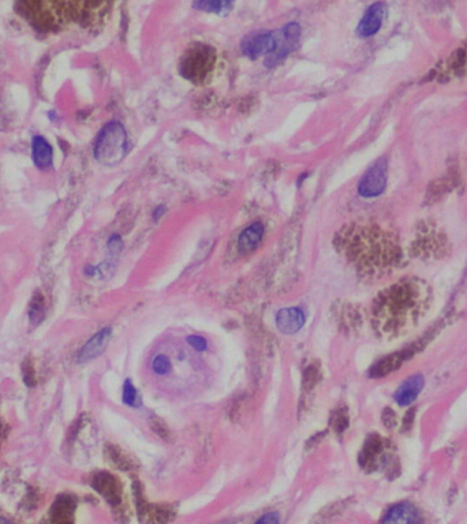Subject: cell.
<instances>
[{
    "label": "cell",
    "mask_w": 467,
    "mask_h": 524,
    "mask_svg": "<svg viewBox=\"0 0 467 524\" xmlns=\"http://www.w3.org/2000/svg\"><path fill=\"white\" fill-rule=\"evenodd\" d=\"M428 298L423 283L401 281L380 298L376 309L380 329L390 336L411 331L426 312Z\"/></svg>",
    "instance_id": "obj_1"
},
{
    "label": "cell",
    "mask_w": 467,
    "mask_h": 524,
    "mask_svg": "<svg viewBox=\"0 0 467 524\" xmlns=\"http://www.w3.org/2000/svg\"><path fill=\"white\" fill-rule=\"evenodd\" d=\"M94 159L100 164L118 165L127 153V133L120 122L107 123L96 138L93 148Z\"/></svg>",
    "instance_id": "obj_2"
},
{
    "label": "cell",
    "mask_w": 467,
    "mask_h": 524,
    "mask_svg": "<svg viewBox=\"0 0 467 524\" xmlns=\"http://www.w3.org/2000/svg\"><path fill=\"white\" fill-rule=\"evenodd\" d=\"M215 66H216L215 49L208 44L197 43L190 46L183 55L180 65H179V72L185 79L196 85H201L211 78Z\"/></svg>",
    "instance_id": "obj_3"
},
{
    "label": "cell",
    "mask_w": 467,
    "mask_h": 524,
    "mask_svg": "<svg viewBox=\"0 0 467 524\" xmlns=\"http://www.w3.org/2000/svg\"><path fill=\"white\" fill-rule=\"evenodd\" d=\"M388 181V160L385 156L376 160L365 172L358 184V193L363 198H376L381 196Z\"/></svg>",
    "instance_id": "obj_4"
},
{
    "label": "cell",
    "mask_w": 467,
    "mask_h": 524,
    "mask_svg": "<svg viewBox=\"0 0 467 524\" xmlns=\"http://www.w3.org/2000/svg\"><path fill=\"white\" fill-rule=\"evenodd\" d=\"M301 25L297 23H291L286 25L279 32H275L276 36V49L272 55L268 56L266 65L269 68L276 66L279 62H282L289 53H291L301 40Z\"/></svg>",
    "instance_id": "obj_5"
},
{
    "label": "cell",
    "mask_w": 467,
    "mask_h": 524,
    "mask_svg": "<svg viewBox=\"0 0 467 524\" xmlns=\"http://www.w3.org/2000/svg\"><path fill=\"white\" fill-rule=\"evenodd\" d=\"M241 48L244 55L250 59H257L264 55H272L276 49V36L272 32L250 34L242 41Z\"/></svg>",
    "instance_id": "obj_6"
},
{
    "label": "cell",
    "mask_w": 467,
    "mask_h": 524,
    "mask_svg": "<svg viewBox=\"0 0 467 524\" xmlns=\"http://www.w3.org/2000/svg\"><path fill=\"white\" fill-rule=\"evenodd\" d=\"M387 15V7L384 3L372 4L361 18L356 27V34L362 39L372 37L381 29Z\"/></svg>",
    "instance_id": "obj_7"
},
{
    "label": "cell",
    "mask_w": 467,
    "mask_h": 524,
    "mask_svg": "<svg viewBox=\"0 0 467 524\" xmlns=\"http://www.w3.org/2000/svg\"><path fill=\"white\" fill-rule=\"evenodd\" d=\"M111 328H104L100 332H97L94 336H92L89 340L85 343V345L81 348V351L78 352V357H77L78 362L85 364V362H89V361H93L94 358L100 357L104 352V350L108 345L110 340H111Z\"/></svg>",
    "instance_id": "obj_8"
},
{
    "label": "cell",
    "mask_w": 467,
    "mask_h": 524,
    "mask_svg": "<svg viewBox=\"0 0 467 524\" xmlns=\"http://www.w3.org/2000/svg\"><path fill=\"white\" fill-rule=\"evenodd\" d=\"M306 322L305 313L298 307H286L276 314V328L283 335H295Z\"/></svg>",
    "instance_id": "obj_9"
},
{
    "label": "cell",
    "mask_w": 467,
    "mask_h": 524,
    "mask_svg": "<svg viewBox=\"0 0 467 524\" xmlns=\"http://www.w3.org/2000/svg\"><path fill=\"white\" fill-rule=\"evenodd\" d=\"M423 385H425V378H423V374L411 376L410 378H407L401 384V387L397 389V392L394 395L395 402L401 407H407V406L413 404L417 400V397L420 396Z\"/></svg>",
    "instance_id": "obj_10"
},
{
    "label": "cell",
    "mask_w": 467,
    "mask_h": 524,
    "mask_svg": "<svg viewBox=\"0 0 467 524\" xmlns=\"http://www.w3.org/2000/svg\"><path fill=\"white\" fill-rule=\"evenodd\" d=\"M420 513L411 502H399L394 505L384 516L381 524H418Z\"/></svg>",
    "instance_id": "obj_11"
},
{
    "label": "cell",
    "mask_w": 467,
    "mask_h": 524,
    "mask_svg": "<svg viewBox=\"0 0 467 524\" xmlns=\"http://www.w3.org/2000/svg\"><path fill=\"white\" fill-rule=\"evenodd\" d=\"M32 159L40 170H48L54 162V149L45 138L36 136L32 141Z\"/></svg>",
    "instance_id": "obj_12"
},
{
    "label": "cell",
    "mask_w": 467,
    "mask_h": 524,
    "mask_svg": "<svg viewBox=\"0 0 467 524\" xmlns=\"http://www.w3.org/2000/svg\"><path fill=\"white\" fill-rule=\"evenodd\" d=\"M264 226L261 223H254L242 231L238 239V249L241 253H251L259 248L264 236Z\"/></svg>",
    "instance_id": "obj_13"
},
{
    "label": "cell",
    "mask_w": 467,
    "mask_h": 524,
    "mask_svg": "<svg viewBox=\"0 0 467 524\" xmlns=\"http://www.w3.org/2000/svg\"><path fill=\"white\" fill-rule=\"evenodd\" d=\"M194 8L205 11V13H213V14H225L232 8V3L230 1H222V0H206V1H197L194 3Z\"/></svg>",
    "instance_id": "obj_14"
},
{
    "label": "cell",
    "mask_w": 467,
    "mask_h": 524,
    "mask_svg": "<svg viewBox=\"0 0 467 524\" xmlns=\"http://www.w3.org/2000/svg\"><path fill=\"white\" fill-rule=\"evenodd\" d=\"M137 389L134 388L133 384L130 380H126L125 384H123V403L127 404V406H137Z\"/></svg>",
    "instance_id": "obj_15"
},
{
    "label": "cell",
    "mask_w": 467,
    "mask_h": 524,
    "mask_svg": "<svg viewBox=\"0 0 467 524\" xmlns=\"http://www.w3.org/2000/svg\"><path fill=\"white\" fill-rule=\"evenodd\" d=\"M152 369H154L155 373L161 376V374H166V373L170 371L171 362L166 355H157L154 359V362H152Z\"/></svg>",
    "instance_id": "obj_16"
},
{
    "label": "cell",
    "mask_w": 467,
    "mask_h": 524,
    "mask_svg": "<svg viewBox=\"0 0 467 524\" xmlns=\"http://www.w3.org/2000/svg\"><path fill=\"white\" fill-rule=\"evenodd\" d=\"M187 343L196 351H205L206 347H208V343H206V340L204 338H201V336H189L187 338Z\"/></svg>",
    "instance_id": "obj_17"
},
{
    "label": "cell",
    "mask_w": 467,
    "mask_h": 524,
    "mask_svg": "<svg viewBox=\"0 0 467 524\" xmlns=\"http://www.w3.org/2000/svg\"><path fill=\"white\" fill-rule=\"evenodd\" d=\"M254 524H280V518L276 512H269L263 515Z\"/></svg>",
    "instance_id": "obj_18"
},
{
    "label": "cell",
    "mask_w": 467,
    "mask_h": 524,
    "mask_svg": "<svg viewBox=\"0 0 467 524\" xmlns=\"http://www.w3.org/2000/svg\"><path fill=\"white\" fill-rule=\"evenodd\" d=\"M122 248H123V243H122L120 236L113 235L111 239H110V242H108V250L118 254L119 251L122 250Z\"/></svg>",
    "instance_id": "obj_19"
},
{
    "label": "cell",
    "mask_w": 467,
    "mask_h": 524,
    "mask_svg": "<svg viewBox=\"0 0 467 524\" xmlns=\"http://www.w3.org/2000/svg\"><path fill=\"white\" fill-rule=\"evenodd\" d=\"M163 212H164V207H163V206H160V207H158V212L156 210V213H155L156 219H158V217L161 216V213H163Z\"/></svg>",
    "instance_id": "obj_20"
},
{
    "label": "cell",
    "mask_w": 467,
    "mask_h": 524,
    "mask_svg": "<svg viewBox=\"0 0 467 524\" xmlns=\"http://www.w3.org/2000/svg\"><path fill=\"white\" fill-rule=\"evenodd\" d=\"M0 524H14L13 522H10V520H7V519H4V518H0Z\"/></svg>",
    "instance_id": "obj_21"
}]
</instances>
